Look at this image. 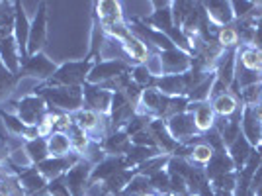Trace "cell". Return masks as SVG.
<instances>
[{
    "instance_id": "obj_13",
    "label": "cell",
    "mask_w": 262,
    "mask_h": 196,
    "mask_svg": "<svg viewBox=\"0 0 262 196\" xmlns=\"http://www.w3.org/2000/svg\"><path fill=\"white\" fill-rule=\"evenodd\" d=\"M186 112H190L194 116L198 133H208L215 124V112L209 102H190Z\"/></svg>"
},
{
    "instance_id": "obj_19",
    "label": "cell",
    "mask_w": 262,
    "mask_h": 196,
    "mask_svg": "<svg viewBox=\"0 0 262 196\" xmlns=\"http://www.w3.org/2000/svg\"><path fill=\"white\" fill-rule=\"evenodd\" d=\"M233 169H235V163L229 157L227 149L225 151H215L213 157H211V161L206 165V177H208V181H213V179H217L221 174L233 173Z\"/></svg>"
},
{
    "instance_id": "obj_17",
    "label": "cell",
    "mask_w": 262,
    "mask_h": 196,
    "mask_svg": "<svg viewBox=\"0 0 262 196\" xmlns=\"http://www.w3.org/2000/svg\"><path fill=\"white\" fill-rule=\"evenodd\" d=\"M94 8H96V16L100 18V26H102V28L123 22V12H121L120 2L102 0V2H96V4H94Z\"/></svg>"
},
{
    "instance_id": "obj_2",
    "label": "cell",
    "mask_w": 262,
    "mask_h": 196,
    "mask_svg": "<svg viewBox=\"0 0 262 196\" xmlns=\"http://www.w3.org/2000/svg\"><path fill=\"white\" fill-rule=\"evenodd\" d=\"M94 67L92 59H82V61H69L57 67L55 75L43 83L47 87H82L86 83L88 73Z\"/></svg>"
},
{
    "instance_id": "obj_4",
    "label": "cell",
    "mask_w": 262,
    "mask_h": 196,
    "mask_svg": "<svg viewBox=\"0 0 262 196\" xmlns=\"http://www.w3.org/2000/svg\"><path fill=\"white\" fill-rule=\"evenodd\" d=\"M131 73V67L125 59H106V61H96L94 67L88 73V85H102L106 81H112L116 76Z\"/></svg>"
},
{
    "instance_id": "obj_15",
    "label": "cell",
    "mask_w": 262,
    "mask_h": 196,
    "mask_svg": "<svg viewBox=\"0 0 262 196\" xmlns=\"http://www.w3.org/2000/svg\"><path fill=\"white\" fill-rule=\"evenodd\" d=\"M0 61L4 63V67L10 71L12 75H18L20 73V67H22V57L18 51V45L14 35H8L6 40L0 42Z\"/></svg>"
},
{
    "instance_id": "obj_49",
    "label": "cell",
    "mask_w": 262,
    "mask_h": 196,
    "mask_svg": "<svg viewBox=\"0 0 262 196\" xmlns=\"http://www.w3.org/2000/svg\"><path fill=\"white\" fill-rule=\"evenodd\" d=\"M254 196H262V186H258V188L254 190Z\"/></svg>"
},
{
    "instance_id": "obj_44",
    "label": "cell",
    "mask_w": 262,
    "mask_h": 196,
    "mask_svg": "<svg viewBox=\"0 0 262 196\" xmlns=\"http://www.w3.org/2000/svg\"><path fill=\"white\" fill-rule=\"evenodd\" d=\"M231 8H233L235 18H247L256 10V4L254 2H231Z\"/></svg>"
},
{
    "instance_id": "obj_9",
    "label": "cell",
    "mask_w": 262,
    "mask_h": 196,
    "mask_svg": "<svg viewBox=\"0 0 262 196\" xmlns=\"http://www.w3.org/2000/svg\"><path fill=\"white\" fill-rule=\"evenodd\" d=\"M166 122V128L170 131V135L174 138L178 143L190 142V138H198L196 124H194V116L190 112H182V114H176L172 118H168Z\"/></svg>"
},
{
    "instance_id": "obj_48",
    "label": "cell",
    "mask_w": 262,
    "mask_h": 196,
    "mask_svg": "<svg viewBox=\"0 0 262 196\" xmlns=\"http://www.w3.org/2000/svg\"><path fill=\"white\" fill-rule=\"evenodd\" d=\"M256 153L260 155V159H262V143H258V145H256Z\"/></svg>"
},
{
    "instance_id": "obj_18",
    "label": "cell",
    "mask_w": 262,
    "mask_h": 196,
    "mask_svg": "<svg viewBox=\"0 0 262 196\" xmlns=\"http://www.w3.org/2000/svg\"><path fill=\"white\" fill-rule=\"evenodd\" d=\"M104 151L108 157H123L131 149V138L123 130L112 131L102 143Z\"/></svg>"
},
{
    "instance_id": "obj_28",
    "label": "cell",
    "mask_w": 262,
    "mask_h": 196,
    "mask_svg": "<svg viewBox=\"0 0 262 196\" xmlns=\"http://www.w3.org/2000/svg\"><path fill=\"white\" fill-rule=\"evenodd\" d=\"M172 4V2H170ZM145 24H149V26H153L155 30H159V32L163 33H168L174 26V20H172V12H170V6H164V8H159V10H155L149 18H145L143 20Z\"/></svg>"
},
{
    "instance_id": "obj_20",
    "label": "cell",
    "mask_w": 262,
    "mask_h": 196,
    "mask_svg": "<svg viewBox=\"0 0 262 196\" xmlns=\"http://www.w3.org/2000/svg\"><path fill=\"white\" fill-rule=\"evenodd\" d=\"M241 131H243V135L247 138V142L251 143L252 147H256V145L260 143L262 124H258L256 118L252 116L251 106H245V108H243V116H241Z\"/></svg>"
},
{
    "instance_id": "obj_1",
    "label": "cell",
    "mask_w": 262,
    "mask_h": 196,
    "mask_svg": "<svg viewBox=\"0 0 262 196\" xmlns=\"http://www.w3.org/2000/svg\"><path fill=\"white\" fill-rule=\"evenodd\" d=\"M33 94H39L47 102V106L63 110V114H75L84 108V94L82 87H41L33 88Z\"/></svg>"
},
{
    "instance_id": "obj_11",
    "label": "cell",
    "mask_w": 262,
    "mask_h": 196,
    "mask_svg": "<svg viewBox=\"0 0 262 196\" xmlns=\"http://www.w3.org/2000/svg\"><path fill=\"white\" fill-rule=\"evenodd\" d=\"M159 57L163 61L164 75H184L192 69V55L178 49V47L168 49V51H161Z\"/></svg>"
},
{
    "instance_id": "obj_46",
    "label": "cell",
    "mask_w": 262,
    "mask_h": 196,
    "mask_svg": "<svg viewBox=\"0 0 262 196\" xmlns=\"http://www.w3.org/2000/svg\"><path fill=\"white\" fill-rule=\"evenodd\" d=\"M8 155H10L8 143H6V140H2V138H0V165L8 161Z\"/></svg>"
},
{
    "instance_id": "obj_22",
    "label": "cell",
    "mask_w": 262,
    "mask_h": 196,
    "mask_svg": "<svg viewBox=\"0 0 262 196\" xmlns=\"http://www.w3.org/2000/svg\"><path fill=\"white\" fill-rule=\"evenodd\" d=\"M235 51L227 49L223 57L219 59L217 67H215V79L221 81L225 87H231L233 81H235V71H237V59H235Z\"/></svg>"
},
{
    "instance_id": "obj_14",
    "label": "cell",
    "mask_w": 262,
    "mask_h": 196,
    "mask_svg": "<svg viewBox=\"0 0 262 196\" xmlns=\"http://www.w3.org/2000/svg\"><path fill=\"white\" fill-rule=\"evenodd\" d=\"M123 169H129L123 157H106L102 163L92 167L90 185H94V183H98V181H108L110 177H114V174L123 171Z\"/></svg>"
},
{
    "instance_id": "obj_40",
    "label": "cell",
    "mask_w": 262,
    "mask_h": 196,
    "mask_svg": "<svg viewBox=\"0 0 262 196\" xmlns=\"http://www.w3.org/2000/svg\"><path fill=\"white\" fill-rule=\"evenodd\" d=\"M16 85H18L16 75H12L10 71L4 67V63L0 61V98H4L6 94H10Z\"/></svg>"
},
{
    "instance_id": "obj_8",
    "label": "cell",
    "mask_w": 262,
    "mask_h": 196,
    "mask_svg": "<svg viewBox=\"0 0 262 196\" xmlns=\"http://www.w3.org/2000/svg\"><path fill=\"white\" fill-rule=\"evenodd\" d=\"M82 94H84V104H86V108L98 112L100 116H110L114 92L104 90V88L98 87V85H88V83H84V85H82Z\"/></svg>"
},
{
    "instance_id": "obj_25",
    "label": "cell",
    "mask_w": 262,
    "mask_h": 196,
    "mask_svg": "<svg viewBox=\"0 0 262 196\" xmlns=\"http://www.w3.org/2000/svg\"><path fill=\"white\" fill-rule=\"evenodd\" d=\"M47 149H49V157H67L73 153L71 138L65 131H53L47 138Z\"/></svg>"
},
{
    "instance_id": "obj_51",
    "label": "cell",
    "mask_w": 262,
    "mask_h": 196,
    "mask_svg": "<svg viewBox=\"0 0 262 196\" xmlns=\"http://www.w3.org/2000/svg\"><path fill=\"white\" fill-rule=\"evenodd\" d=\"M260 104H262V85H260Z\"/></svg>"
},
{
    "instance_id": "obj_10",
    "label": "cell",
    "mask_w": 262,
    "mask_h": 196,
    "mask_svg": "<svg viewBox=\"0 0 262 196\" xmlns=\"http://www.w3.org/2000/svg\"><path fill=\"white\" fill-rule=\"evenodd\" d=\"M82 157H78L77 153H71V155H67V157H47L43 163L35 165L37 167V171L43 174V179L49 183V181H53V179H59V177H63V174L73 167V165H77Z\"/></svg>"
},
{
    "instance_id": "obj_34",
    "label": "cell",
    "mask_w": 262,
    "mask_h": 196,
    "mask_svg": "<svg viewBox=\"0 0 262 196\" xmlns=\"http://www.w3.org/2000/svg\"><path fill=\"white\" fill-rule=\"evenodd\" d=\"M213 81H215V75H209L204 83H200L196 88H192V90L186 94L188 102H209V94H211Z\"/></svg>"
},
{
    "instance_id": "obj_23",
    "label": "cell",
    "mask_w": 262,
    "mask_h": 196,
    "mask_svg": "<svg viewBox=\"0 0 262 196\" xmlns=\"http://www.w3.org/2000/svg\"><path fill=\"white\" fill-rule=\"evenodd\" d=\"M204 6H206V14H208L209 22L213 26H223L225 28L235 18L231 2H206Z\"/></svg>"
},
{
    "instance_id": "obj_21",
    "label": "cell",
    "mask_w": 262,
    "mask_h": 196,
    "mask_svg": "<svg viewBox=\"0 0 262 196\" xmlns=\"http://www.w3.org/2000/svg\"><path fill=\"white\" fill-rule=\"evenodd\" d=\"M121 47H123V53H125V57L127 59H131L135 65H143L147 59H149V47H147V44L143 42V40H139L137 35H133L131 33L127 40H123L121 42Z\"/></svg>"
},
{
    "instance_id": "obj_32",
    "label": "cell",
    "mask_w": 262,
    "mask_h": 196,
    "mask_svg": "<svg viewBox=\"0 0 262 196\" xmlns=\"http://www.w3.org/2000/svg\"><path fill=\"white\" fill-rule=\"evenodd\" d=\"M133 174L129 169H123L120 173H116L114 177H110L108 181H104V190L106 192H112V194H120L125 190V186L129 185V181L133 179Z\"/></svg>"
},
{
    "instance_id": "obj_30",
    "label": "cell",
    "mask_w": 262,
    "mask_h": 196,
    "mask_svg": "<svg viewBox=\"0 0 262 196\" xmlns=\"http://www.w3.org/2000/svg\"><path fill=\"white\" fill-rule=\"evenodd\" d=\"M67 135L71 138V145H73V151L77 153L78 157H84V153H86L88 145H90V138H88V133L82 128H78L77 124L73 122L71 124V128L67 131Z\"/></svg>"
},
{
    "instance_id": "obj_12",
    "label": "cell",
    "mask_w": 262,
    "mask_h": 196,
    "mask_svg": "<svg viewBox=\"0 0 262 196\" xmlns=\"http://www.w3.org/2000/svg\"><path fill=\"white\" fill-rule=\"evenodd\" d=\"M14 40L22 57V63L28 59V40H30V20L20 2H14Z\"/></svg>"
},
{
    "instance_id": "obj_39",
    "label": "cell",
    "mask_w": 262,
    "mask_h": 196,
    "mask_svg": "<svg viewBox=\"0 0 262 196\" xmlns=\"http://www.w3.org/2000/svg\"><path fill=\"white\" fill-rule=\"evenodd\" d=\"M149 183H151V188L157 190L159 194H170V174L168 171H159L155 173L153 177H149Z\"/></svg>"
},
{
    "instance_id": "obj_29",
    "label": "cell",
    "mask_w": 262,
    "mask_h": 196,
    "mask_svg": "<svg viewBox=\"0 0 262 196\" xmlns=\"http://www.w3.org/2000/svg\"><path fill=\"white\" fill-rule=\"evenodd\" d=\"M24 149L28 153V157L32 159L33 165L43 163L45 159L49 157V149H47V140L45 138H35L30 142L24 143Z\"/></svg>"
},
{
    "instance_id": "obj_6",
    "label": "cell",
    "mask_w": 262,
    "mask_h": 196,
    "mask_svg": "<svg viewBox=\"0 0 262 196\" xmlns=\"http://www.w3.org/2000/svg\"><path fill=\"white\" fill-rule=\"evenodd\" d=\"M55 71H57V65H55L53 61L47 55L37 53L28 57L24 61L22 67H20V73L16 75V79L20 81L22 76H35V79H41L43 83H47L55 75Z\"/></svg>"
},
{
    "instance_id": "obj_43",
    "label": "cell",
    "mask_w": 262,
    "mask_h": 196,
    "mask_svg": "<svg viewBox=\"0 0 262 196\" xmlns=\"http://www.w3.org/2000/svg\"><path fill=\"white\" fill-rule=\"evenodd\" d=\"M45 192H47L49 196H71L69 186H67V183H65V174L59 177V179L49 181V183H47V188H45Z\"/></svg>"
},
{
    "instance_id": "obj_27",
    "label": "cell",
    "mask_w": 262,
    "mask_h": 196,
    "mask_svg": "<svg viewBox=\"0 0 262 196\" xmlns=\"http://www.w3.org/2000/svg\"><path fill=\"white\" fill-rule=\"evenodd\" d=\"M211 108L215 112V116L231 118L239 110V98L235 96L233 92H225V94H221V96L211 100Z\"/></svg>"
},
{
    "instance_id": "obj_41",
    "label": "cell",
    "mask_w": 262,
    "mask_h": 196,
    "mask_svg": "<svg viewBox=\"0 0 262 196\" xmlns=\"http://www.w3.org/2000/svg\"><path fill=\"white\" fill-rule=\"evenodd\" d=\"M217 44L223 47V49H231L239 44V33L233 26H225L217 32Z\"/></svg>"
},
{
    "instance_id": "obj_47",
    "label": "cell",
    "mask_w": 262,
    "mask_h": 196,
    "mask_svg": "<svg viewBox=\"0 0 262 196\" xmlns=\"http://www.w3.org/2000/svg\"><path fill=\"white\" fill-rule=\"evenodd\" d=\"M252 116L256 118L258 124H262V104H256V106H252Z\"/></svg>"
},
{
    "instance_id": "obj_5",
    "label": "cell",
    "mask_w": 262,
    "mask_h": 196,
    "mask_svg": "<svg viewBox=\"0 0 262 196\" xmlns=\"http://www.w3.org/2000/svg\"><path fill=\"white\" fill-rule=\"evenodd\" d=\"M47 40V4L39 2L37 12L30 22V40H28V57L41 53V47Z\"/></svg>"
},
{
    "instance_id": "obj_42",
    "label": "cell",
    "mask_w": 262,
    "mask_h": 196,
    "mask_svg": "<svg viewBox=\"0 0 262 196\" xmlns=\"http://www.w3.org/2000/svg\"><path fill=\"white\" fill-rule=\"evenodd\" d=\"M239 98L245 106H251V108L260 104V85H252V87L239 90Z\"/></svg>"
},
{
    "instance_id": "obj_7",
    "label": "cell",
    "mask_w": 262,
    "mask_h": 196,
    "mask_svg": "<svg viewBox=\"0 0 262 196\" xmlns=\"http://www.w3.org/2000/svg\"><path fill=\"white\" fill-rule=\"evenodd\" d=\"M90 173H92V165L80 159L77 165H73L65 173V183L69 186L71 196H86L90 188Z\"/></svg>"
},
{
    "instance_id": "obj_50",
    "label": "cell",
    "mask_w": 262,
    "mask_h": 196,
    "mask_svg": "<svg viewBox=\"0 0 262 196\" xmlns=\"http://www.w3.org/2000/svg\"><path fill=\"white\" fill-rule=\"evenodd\" d=\"M35 196H49L47 192H41V194H35Z\"/></svg>"
},
{
    "instance_id": "obj_35",
    "label": "cell",
    "mask_w": 262,
    "mask_h": 196,
    "mask_svg": "<svg viewBox=\"0 0 262 196\" xmlns=\"http://www.w3.org/2000/svg\"><path fill=\"white\" fill-rule=\"evenodd\" d=\"M153 188H151V183H149V179L147 177H143V174H133V179L129 181V185L125 186V194H131V196H145L149 194Z\"/></svg>"
},
{
    "instance_id": "obj_16",
    "label": "cell",
    "mask_w": 262,
    "mask_h": 196,
    "mask_svg": "<svg viewBox=\"0 0 262 196\" xmlns=\"http://www.w3.org/2000/svg\"><path fill=\"white\" fill-rule=\"evenodd\" d=\"M18 181H20V185H22L26 196L41 194V192H45V188H47V181L43 179V174L37 171L35 165L18 174Z\"/></svg>"
},
{
    "instance_id": "obj_26",
    "label": "cell",
    "mask_w": 262,
    "mask_h": 196,
    "mask_svg": "<svg viewBox=\"0 0 262 196\" xmlns=\"http://www.w3.org/2000/svg\"><path fill=\"white\" fill-rule=\"evenodd\" d=\"M227 153H229V157L233 159L235 167H241V169H243V167H245V163L249 161V157H251L252 145L247 142V138L241 133L239 138H237V140H235V142L227 147Z\"/></svg>"
},
{
    "instance_id": "obj_24",
    "label": "cell",
    "mask_w": 262,
    "mask_h": 196,
    "mask_svg": "<svg viewBox=\"0 0 262 196\" xmlns=\"http://www.w3.org/2000/svg\"><path fill=\"white\" fill-rule=\"evenodd\" d=\"M155 87L166 96H186V85L182 75H163L161 79H157Z\"/></svg>"
},
{
    "instance_id": "obj_3",
    "label": "cell",
    "mask_w": 262,
    "mask_h": 196,
    "mask_svg": "<svg viewBox=\"0 0 262 196\" xmlns=\"http://www.w3.org/2000/svg\"><path fill=\"white\" fill-rule=\"evenodd\" d=\"M16 116L26 124V126H33L37 128L47 116V102L39 94H28V96L20 98L16 104Z\"/></svg>"
},
{
    "instance_id": "obj_36",
    "label": "cell",
    "mask_w": 262,
    "mask_h": 196,
    "mask_svg": "<svg viewBox=\"0 0 262 196\" xmlns=\"http://www.w3.org/2000/svg\"><path fill=\"white\" fill-rule=\"evenodd\" d=\"M239 61L241 67L249 69V71H260L262 63H260V55H258V49L256 47H245L243 51H239Z\"/></svg>"
},
{
    "instance_id": "obj_37",
    "label": "cell",
    "mask_w": 262,
    "mask_h": 196,
    "mask_svg": "<svg viewBox=\"0 0 262 196\" xmlns=\"http://www.w3.org/2000/svg\"><path fill=\"white\" fill-rule=\"evenodd\" d=\"M131 81H133L135 85H139L143 90L157 85V79L151 76V73L147 71V67L145 65H135L133 69H131Z\"/></svg>"
},
{
    "instance_id": "obj_45",
    "label": "cell",
    "mask_w": 262,
    "mask_h": 196,
    "mask_svg": "<svg viewBox=\"0 0 262 196\" xmlns=\"http://www.w3.org/2000/svg\"><path fill=\"white\" fill-rule=\"evenodd\" d=\"M143 65L147 67V71H149L151 76H155V79H161V76L164 75L163 61H161V57H159V55H149V59H147Z\"/></svg>"
},
{
    "instance_id": "obj_52",
    "label": "cell",
    "mask_w": 262,
    "mask_h": 196,
    "mask_svg": "<svg viewBox=\"0 0 262 196\" xmlns=\"http://www.w3.org/2000/svg\"><path fill=\"white\" fill-rule=\"evenodd\" d=\"M260 143H262V138H260Z\"/></svg>"
},
{
    "instance_id": "obj_33",
    "label": "cell",
    "mask_w": 262,
    "mask_h": 196,
    "mask_svg": "<svg viewBox=\"0 0 262 196\" xmlns=\"http://www.w3.org/2000/svg\"><path fill=\"white\" fill-rule=\"evenodd\" d=\"M168 155H155V157H151V159H147L145 163H141L139 167H137V171L135 173L137 174H143V177H153L155 173H159V171H163L164 165H168Z\"/></svg>"
},
{
    "instance_id": "obj_31",
    "label": "cell",
    "mask_w": 262,
    "mask_h": 196,
    "mask_svg": "<svg viewBox=\"0 0 262 196\" xmlns=\"http://www.w3.org/2000/svg\"><path fill=\"white\" fill-rule=\"evenodd\" d=\"M155 155H161L159 149H151V147H139V145H131V149L125 155H123V159H125V163L127 167H139L141 163H145L147 159H151Z\"/></svg>"
},
{
    "instance_id": "obj_38",
    "label": "cell",
    "mask_w": 262,
    "mask_h": 196,
    "mask_svg": "<svg viewBox=\"0 0 262 196\" xmlns=\"http://www.w3.org/2000/svg\"><path fill=\"white\" fill-rule=\"evenodd\" d=\"M213 149L209 147L206 142H200L196 143L194 147H192V155H190V161H194L198 165H208L211 161V157H213Z\"/></svg>"
}]
</instances>
